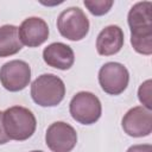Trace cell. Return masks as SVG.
<instances>
[{
	"mask_svg": "<svg viewBox=\"0 0 152 152\" xmlns=\"http://www.w3.org/2000/svg\"><path fill=\"white\" fill-rule=\"evenodd\" d=\"M127 152H152V146L150 144H140L131 146Z\"/></svg>",
	"mask_w": 152,
	"mask_h": 152,
	"instance_id": "obj_17",
	"label": "cell"
},
{
	"mask_svg": "<svg viewBox=\"0 0 152 152\" xmlns=\"http://www.w3.org/2000/svg\"><path fill=\"white\" fill-rule=\"evenodd\" d=\"M127 21L131 30L152 27V2L141 1L133 5L128 12Z\"/></svg>",
	"mask_w": 152,
	"mask_h": 152,
	"instance_id": "obj_13",
	"label": "cell"
},
{
	"mask_svg": "<svg viewBox=\"0 0 152 152\" xmlns=\"http://www.w3.org/2000/svg\"><path fill=\"white\" fill-rule=\"evenodd\" d=\"M19 39L23 45L37 48L45 43L49 38V26L42 18H26L18 27Z\"/></svg>",
	"mask_w": 152,
	"mask_h": 152,
	"instance_id": "obj_9",
	"label": "cell"
},
{
	"mask_svg": "<svg viewBox=\"0 0 152 152\" xmlns=\"http://www.w3.org/2000/svg\"><path fill=\"white\" fill-rule=\"evenodd\" d=\"M31 80L30 65L20 59H13L0 68V82L8 91H20L25 89Z\"/></svg>",
	"mask_w": 152,
	"mask_h": 152,
	"instance_id": "obj_6",
	"label": "cell"
},
{
	"mask_svg": "<svg viewBox=\"0 0 152 152\" xmlns=\"http://www.w3.org/2000/svg\"><path fill=\"white\" fill-rule=\"evenodd\" d=\"M129 74L124 64L108 62L99 70V83L102 90L109 95H120L127 88Z\"/></svg>",
	"mask_w": 152,
	"mask_h": 152,
	"instance_id": "obj_5",
	"label": "cell"
},
{
	"mask_svg": "<svg viewBox=\"0 0 152 152\" xmlns=\"http://www.w3.org/2000/svg\"><path fill=\"white\" fill-rule=\"evenodd\" d=\"M121 126L129 137H147L152 132V113L142 106L133 107L124 115Z\"/></svg>",
	"mask_w": 152,
	"mask_h": 152,
	"instance_id": "obj_8",
	"label": "cell"
},
{
	"mask_svg": "<svg viewBox=\"0 0 152 152\" xmlns=\"http://www.w3.org/2000/svg\"><path fill=\"white\" fill-rule=\"evenodd\" d=\"M43 59L51 68L68 70L74 65L75 55L69 45L56 42L43 50Z\"/></svg>",
	"mask_w": 152,
	"mask_h": 152,
	"instance_id": "obj_10",
	"label": "cell"
},
{
	"mask_svg": "<svg viewBox=\"0 0 152 152\" xmlns=\"http://www.w3.org/2000/svg\"><path fill=\"white\" fill-rule=\"evenodd\" d=\"M2 115H4V112H0V145H4L10 140V138L7 137V134L5 132V128H4Z\"/></svg>",
	"mask_w": 152,
	"mask_h": 152,
	"instance_id": "obj_18",
	"label": "cell"
},
{
	"mask_svg": "<svg viewBox=\"0 0 152 152\" xmlns=\"http://www.w3.org/2000/svg\"><path fill=\"white\" fill-rule=\"evenodd\" d=\"M23 49L19 39L18 27L14 25L0 26V57H8L15 55Z\"/></svg>",
	"mask_w": 152,
	"mask_h": 152,
	"instance_id": "obj_12",
	"label": "cell"
},
{
	"mask_svg": "<svg viewBox=\"0 0 152 152\" xmlns=\"http://www.w3.org/2000/svg\"><path fill=\"white\" fill-rule=\"evenodd\" d=\"M124 46V32L118 25L106 26L96 38V50L101 56L118 53Z\"/></svg>",
	"mask_w": 152,
	"mask_h": 152,
	"instance_id": "obj_11",
	"label": "cell"
},
{
	"mask_svg": "<svg viewBox=\"0 0 152 152\" xmlns=\"http://www.w3.org/2000/svg\"><path fill=\"white\" fill-rule=\"evenodd\" d=\"M2 121L10 140L24 141L33 135L37 127V120L33 113L21 106L7 108L4 112Z\"/></svg>",
	"mask_w": 152,
	"mask_h": 152,
	"instance_id": "obj_1",
	"label": "cell"
},
{
	"mask_svg": "<svg viewBox=\"0 0 152 152\" xmlns=\"http://www.w3.org/2000/svg\"><path fill=\"white\" fill-rule=\"evenodd\" d=\"M131 44L138 53L150 56L152 53V27L131 30Z\"/></svg>",
	"mask_w": 152,
	"mask_h": 152,
	"instance_id": "obj_14",
	"label": "cell"
},
{
	"mask_svg": "<svg viewBox=\"0 0 152 152\" xmlns=\"http://www.w3.org/2000/svg\"><path fill=\"white\" fill-rule=\"evenodd\" d=\"M59 33L72 42L83 39L89 32V20L80 7H69L57 18Z\"/></svg>",
	"mask_w": 152,
	"mask_h": 152,
	"instance_id": "obj_4",
	"label": "cell"
},
{
	"mask_svg": "<svg viewBox=\"0 0 152 152\" xmlns=\"http://www.w3.org/2000/svg\"><path fill=\"white\" fill-rule=\"evenodd\" d=\"M69 110L74 120L82 125L95 124L102 113V106L96 95L90 91H80L70 101Z\"/></svg>",
	"mask_w": 152,
	"mask_h": 152,
	"instance_id": "obj_3",
	"label": "cell"
},
{
	"mask_svg": "<svg viewBox=\"0 0 152 152\" xmlns=\"http://www.w3.org/2000/svg\"><path fill=\"white\" fill-rule=\"evenodd\" d=\"M64 95V82L53 74H43L31 84V97L42 107H55L59 104Z\"/></svg>",
	"mask_w": 152,
	"mask_h": 152,
	"instance_id": "obj_2",
	"label": "cell"
},
{
	"mask_svg": "<svg viewBox=\"0 0 152 152\" xmlns=\"http://www.w3.org/2000/svg\"><path fill=\"white\" fill-rule=\"evenodd\" d=\"M83 4L93 15L100 17L109 12L114 1L113 0H84Z\"/></svg>",
	"mask_w": 152,
	"mask_h": 152,
	"instance_id": "obj_15",
	"label": "cell"
},
{
	"mask_svg": "<svg viewBox=\"0 0 152 152\" xmlns=\"http://www.w3.org/2000/svg\"><path fill=\"white\" fill-rule=\"evenodd\" d=\"M151 84H152L151 80H147L144 83H141L138 89V99L142 103V107H145L148 110H151L152 108V101H151V94H152L151 87L152 86Z\"/></svg>",
	"mask_w": 152,
	"mask_h": 152,
	"instance_id": "obj_16",
	"label": "cell"
},
{
	"mask_svg": "<svg viewBox=\"0 0 152 152\" xmlns=\"http://www.w3.org/2000/svg\"><path fill=\"white\" fill-rule=\"evenodd\" d=\"M31 152H43V151H31Z\"/></svg>",
	"mask_w": 152,
	"mask_h": 152,
	"instance_id": "obj_19",
	"label": "cell"
},
{
	"mask_svg": "<svg viewBox=\"0 0 152 152\" xmlns=\"http://www.w3.org/2000/svg\"><path fill=\"white\" fill-rule=\"evenodd\" d=\"M45 142L52 152H70L76 146L77 133L69 124L56 121L48 127Z\"/></svg>",
	"mask_w": 152,
	"mask_h": 152,
	"instance_id": "obj_7",
	"label": "cell"
}]
</instances>
